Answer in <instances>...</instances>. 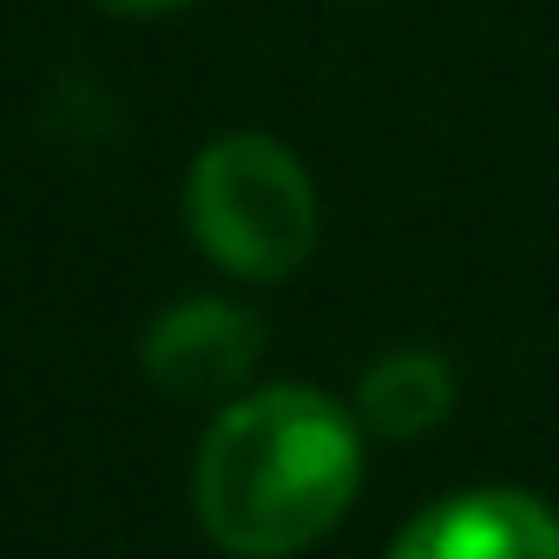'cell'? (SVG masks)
<instances>
[{
	"label": "cell",
	"mask_w": 559,
	"mask_h": 559,
	"mask_svg": "<svg viewBox=\"0 0 559 559\" xmlns=\"http://www.w3.org/2000/svg\"><path fill=\"white\" fill-rule=\"evenodd\" d=\"M362 487V435L323 389H263L230 402L191 474L204 533L237 559H290L317 546Z\"/></svg>",
	"instance_id": "1"
},
{
	"label": "cell",
	"mask_w": 559,
	"mask_h": 559,
	"mask_svg": "<svg viewBox=\"0 0 559 559\" xmlns=\"http://www.w3.org/2000/svg\"><path fill=\"white\" fill-rule=\"evenodd\" d=\"M185 217L204 257L243 284H276L297 263H310L323 230L310 171L297 165L290 145L263 132H230L198 152L185 185Z\"/></svg>",
	"instance_id": "2"
},
{
	"label": "cell",
	"mask_w": 559,
	"mask_h": 559,
	"mask_svg": "<svg viewBox=\"0 0 559 559\" xmlns=\"http://www.w3.org/2000/svg\"><path fill=\"white\" fill-rule=\"evenodd\" d=\"M389 559H559V513L513 487L448 493L395 533Z\"/></svg>",
	"instance_id": "3"
},
{
	"label": "cell",
	"mask_w": 559,
	"mask_h": 559,
	"mask_svg": "<svg viewBox=\"0 0 559 559\" xmlns=\"http://www.w3.org/2000/svg\"><path fill=\"white\" fill-rule=\"evenodd\" d=\"M145 376L171 395V402H217L230 395L257 356H263V323L243 304L224 297H191L178 310H165L145 336Z\"/></svg>",
	"instance_id": "4"
},
{
	"label": "cell",
	"mask_w": 559,
	"mask_h": 559,
	"mask_svg": "<svg viewBox=\"0 0 559 559\" xmlns=\"http://www.w3.org/2000/svg\"><path fill=\"white\" fill-rule=\"evenodd\" d=\"M356 408L376 435L389 441H415L428 428H441L454 415V369L435 349H389L382 362H369Z\"/></svg>",
	"instance_id": "5"
},
{
	"label": "cell",
	"mask_w": 559,
	"mask_h": 559,
	"mask_svg": "<svg viewBox=\"0 0 559 559\" xmlns=\"http://www.w3.org/2000/svg\"><path fill=\"white\" fill-rule=\"evenodd\" d=\"M106 14H126V21H152V14H178L191 0H99Z\"/></svg>",
	"instance_id": "6"
}]
</instances>
